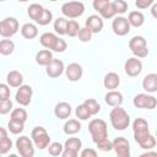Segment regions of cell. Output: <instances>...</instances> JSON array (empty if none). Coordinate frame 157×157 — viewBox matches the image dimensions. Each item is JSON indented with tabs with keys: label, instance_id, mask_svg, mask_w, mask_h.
<instances>
[{
	"label": "cell",
	"instance_id": "6da1fadb",
	"mask_svg": "<svg viewBox=\"0 0 157 157\" xmlns=\"http://www.w3.org/2000/svg\"><path fill=\"white\" fill-rule=\"evenodd\" d=\"M132 130H134V139L140 145L141 148L151 150L156 146V139L153 135L150 134L148 124L145 119L137 118L132 123Z\"/></svg>",
	"mask_w": 157,
	"mask_h": 157
},
{
	"label": "cell",
	"instance_id": "7a4b0ae2",
	"mask_svg": "<svg viewBox=\"0 0 157 157\" xmlns=\"http://www.w3.org/2000/svg\"><path fill=\"white\" fill-rule=\"evenodd\" d=\"M110 123L115 130H125L130 124V117L121 107H114L109 114Z\"/></svg>",
	"mask_w": 157,
	"mask_h": 157
},
{
	"label": "cell",
	"instance_id": "3957f363",
	"mask_svg": "<svg viewBox=\"0 0 157 157\" xmlns=\"http://www.w3.org/2000/svg\"><path fill=\"white\" fill-rule=\"evenodd\" d=\"M88 131L92 136V140L97 144L99 141H103L108 139V131H107V123L103 119H93L88 124Z\"/></svg>",
	"mask_w": 157,
	"mask_h": 157
},
{
	"label": "cell",
	"instance_id": "277c9868",
	"mask_svg": "<svg viewBox=\"0 0 157 157\" xmlns=\"http://www.w3.org/2000/svg\"><path fill=\"white\" fill-rule=\"evenodd\" d=\"M129 48L136 58H145L148 54L146 39L142 36H135L129 42Z\"/></svg>",
	"mask_w": 157,
	"mask_h": 157
},
{
	"label": "cell",
	"instance_id": "5b68a950",
	"mask_svg": "<svg viewBox=\"0 0 157 157\" xmlns=\"http://www.w3.org/2000/svg\"><path fill=\"white\" fill-rule=\"evenodd\" d=\"M32 140L36 145V147H38L39 150H44L49 146L50 144V137L47 132V130L43 126H36L32 130Z\"/></svg>",
	"mask_w": 157,
	"mask_h": 157
},
{
	"label": "cell",
	"instance_id": "8992f818",
	"mask_svg": "<svg viewBox=\"0 0 157 157\" xmlns=\"http://www.w3.org/2000/svg\"><path fill=\"white\" fill-rule=\"evenodd\" d=\"M61 12L69 18H76L85 12V5L81 1H69L61 6Z\"/></svg>",
	"mask_w": 157,
	"mask_h": 157
},
{
	"label": "cell",
	"instance_id": "52a82bcc",
	"mask_svg": "<svg viewBox=\"0 0 157 157\" xmlns=\"http://www.w3.org/2000/svg\"><path fill=\"white\" fill-rule=\"evenodd\" d=\"M18 31V21L15 17H6L0 21V36L4 38H10Z\"/></svg>",
	"mask_w": 157,
	"mask_h": 157
},
{
	"label": "cell",
	"instance_id": "ba28073f",
	"mask_svg": "<svg viewBox=\"0 0 157 157\" xmlns=\"http://www.w3.org/2000/svg\"><path fill=\"white\" fill-rule=\"evenodd\" d=\"M16 147L20 152L21 157H33L34 156V147L33 142L27 136H20L16 140Z\"/></svg>",
	"mask_w": 157,
	"mask_h": 157
},
{
	"label": "cell",
	"instance_id": "9c48e42d",
	"mask_svg": "<svg viewBox=\"0 0 157 157\" xmlns=\"http://www.w3.org/2000/svg\"><path fill=\"white\" fill-rule=\"evenodd\" d=\"M134 105L136 108H141V109H153L157 105V99L153 96L150 94H145V93H139L134 97L132 101Z\"/></svg>",
	"mask_w": 157,
	"mask_h": 157
},
{
	"label": "cell",
	"instance_id": "30bf717a",
	"mask_svg": "<svg viewBox=\"0 0 157 157\" xmlns=\"http://www.w3.org/2000/svg\"><path fill=\"white\" fill-rule=\"evenodd\" d=\"M117 157H130V144L125 137H115L112 141Z\"/></svg>",
	"mask_w": 157,
	"mask_h": 157
},
{
	"label": "cell",
	"instance_id": "8fae6325",
	"mask_svg": "<svg viewBox=\"0 0 157 157\" xmlns=\"http://www.w3.org/2000/svg\"><path fill=\"white\" fill-rule=\"evenodd\" d=\"M112 28H113V32L120 37H123L130 32V25H129L126 17H124V16H117L113 20Z\"/></svg>",
	"mask_w": 157,
	"mask_h": 157
},
{
	"label": "cell",
	"instance_id": "7c38bea8",
	"mask_svg": "<svg viewBox=\"0 0 157 157\" xmlns=\"http://www.w3.org/2000/svg\"><path fill=\"white\" fill-rule=\"evenodd\" d=\"M32 94H33V90L31 86L28 85H22L18 87L17 92H16V101L17 103H20L21 105L26 107L31 103V99H32Z\"/></svg>",
	"mask_w": 157,
	"mask_h": 157
},
{
	"label": "cell",
	"instance_id": "4fadbf2b",
	"mask_svg": "<svg viewBox=\"0 0 157 157\" xmlns=\"http://www.w3.org/2000/svg\"><path fill=\"white\" fill-rule=\"evenodd\" d=\"M124 70H125V72H126L128 76L135 77V76H137V75L141 74V71H142V63L137 58H129L125 61Z\"/></svg>",
	"mask_w": 157,
	"mask_h": 157
},
{
	"label": "cell",
	"instance_id": "5bb4252c",
	"mask_svg": "<svg viewBox=\"0 0 157 157\" xmlns=\"http://www.w3.org/2000/svg\"><path fill=\"white\" fill-rule=\"evenodd\" d=\"M64 63L59 59H53L47 66H45V71H47V75L52 78H56L59 77L63 72H64Z\"/></svg>",
	"mask_w": 157,
	"mask_h": 157
},
{
	"label": "cell",
	"instance_id": "9a60e30c",
	"mask_svg": "<svg viewBox=\"0 0 157 157\" xmlns=\"http://www.w3.org/2000/svg\"><path fill=\"white\" fill-rule=\"evenodd\" d=\"M65 74H66V77L75 82V81H78L81 77H82V74H83V70H82V66L77 63H71L69 64V66L65 69Z\"/></svg>",
	"mask_w": 157,
	"mask_h": 157
},
{
	"label": "cell",
	"instance_id": "2e32d148",
	"mask_svg": "<svg viewBox=\"0 0 157 157\" xmlns=\"http://www.w3.org/2000/svg\"><path fill=\"white\" fill-rule=\"evenodd\" d=\"M86 28H88L92 32V34L98 33L103 28V20L97 15H91L86 20Z\"/></svg>",
	"mask_w": 157,
	"mask_h": 157
},
{
	"label": "cell",
	"instance_id": "e0dca14e",
	"mask_svg": "<svg viewBox=\"0 0 157 157\" xmlns=\"http://www.w3.org/2000/svg\"><path fill=\"white\" fill-rule=\"evenodd\" d=\"M104 101L110 107H120V104L123 103V94L118 91H109L107 92V94L104 96Z\"/></svg>",
	"mask_w": 157,
	"mask_h": 157
},
{
	"label": "cell",
	"instance_id": "ac0fdd59",
	"mask_svg": "<svg viewBox=\"0 0 157 157\" xmlns=\"http://www.w3.org/2000/svg\"><path fill=\"white\" fill-rule=\"evenodd\" d=\"M120 83V77L117 72H108L105 76H104V80H103V85L105 88L110 90V91H114Z\"/></svg>",
	"mask_w": 157,
	"mask_h": 157
},
{
	"label": "cell",
	"instance_id": "d6986e66",
	"mask_svg": "<svg viewBox=\"0 0 157 157\" xmlns=\"http://www.w3.org/2000/svg\"><path fill=\"white\" fill-rule=\"evenodd\" d=\"M58 36H55L54 33H52V32H45V33H43L42 36H40V38H39V42H40V44L44 47V48H47L48 50H53L54 49V47H55V43H56V40H58Z\"/></svg>",
	"mask_w": 157,
	"mask_h": 157
},
{
	"label": "cell",
	"instance_id": "ffe728a7",
	"mask_svg": "<svg viewBox=\"0 0 157 157\" xmlns=\"http://www.w3.org/2000/svg\"><path fill=\"white\" fill-rule=\"evenodd\" d=\"M54 114L59 119H66L71 114V105L66 102H60L54 108Z\"/></svg>",
	"mask_w": 157,
	"mask_h": 157
},
{
	"label": "cell",
	"instance_id": "44dd1931",
	"mask_svg": "<svg viewBox=\"0 0 157 157\" xmlns=\"http://www.w3.org/2000/svg\"><path fill=\"white\" fill-rule=\"evenodd\" d=\"M142 87L147 92H156L157 91V75L148 74L142 80Z\"/></svg>",
	"mask_w": 157,
	"mask_h": 157
},
{
	"label": "cell",
	"instance_id": "7402d4cb",
	"mask_svg": "<svg viewBox=\"0 0 157 157\" xmlns=\"http://www.w3.org/2000/svg\"><path fill=\"white\" fill-rule=\"evenodd\" d=\"M53 54L50 50L48 49H43V50H39L37 54H36V63L40 66H47L52 60H53Z\"/></svg>",
	"mask_w": 157,
	"mask_h": 157
},
{
	"label": "cell",
	"instance_id": "603a6c76",
	"mask_svg": "<svg viewBox=\"0 0 157 157\" xmlns=\"http://www.w3.org/2000/svg\"><path fill=\"white\" fill-rule=\"evenodd\" d=\"M6 81L11 87H20L22 86V81H23V76L20 71L17 70H12L7 74L6 76Z\"/></svg>",
	"mask_w": 157,
	"mask_h": 157
},
{
	"label": "cell",
	"instance_id": "cb8c5ba5",
	"mask_svg": "<svg viewBox=\"0 0 157 157\" xmlns=\"http://www.w3.org/2000/svg\"><path fill=\"white\" fill-rule=\"evenodd\" d=\"M126 20H128L129 25L134 26V27H141L145 22V17H144L142 12H140V11H131Z\"/></svg>",
	"mask_w": 157,
	"mask_h": 157
},
{
	"label": "cell",
	"instance_id": "d4e9b609",
	"mask_svg": "<svg viewBox=\"0 0 157 157\" xmlns=\"http://www.w3.org/2000/svg\"><path fill=\"white\" fill-rule=\"evenodd\" d=\"M21 34L26 39H33L38 34V29L33 23H25L21 28Z\"/></svg>",
	"mask_w": 157,
	"mask_h": 157
},
{
	"label": "cell",
	"instance_id": "484cf974",
	"mask_svg": "<svg viewBox=\"0 0 157 157\" xmlns=\"http://www.w3.org/2000/svg\"><path fill=\"white\" fill-rule=\"evenodd\" d=\"M81 130V123L76 119H69L64 124V132L67 135H74Z\"/></svg>",
	"mask_w": 157,
	"mask_h": 157
},
{
	"label": "cell",
	"instance_id": "4316f807",
	"mask_svg": "<svg viewBox=\"0 0 157 157\" xmlns=\"http://www.w3.org/2000/svg\"><path fill=\"white\" fill-rule=\"evenodd\" d=\"M15 50V43L11 39H2L0 40V54L2 55H11Z\"/></svg>",
	"mask_w": 157,
	"mask_h": 157
},
{
	"label": "cell",
	"instance_id": "83f0119b",
	"mask_svg": "<svg viewBox=\"0 0 157 157\" xmlns=\"http://www.w3.org/2000/svg\"><path fill=\"white\" fill-rule=\"evenodd\" d=\"M67 22L69 20H66L65 17H58L54 22V31L60 34V36H64L66 34V27H67Z\"/></svg>",
	"mask_w": 157,
	"mask_h": 157
},
{
	"label": "cell",
	"instance_id": "f1b7e54d",
	"mask_svg": "<svg viewBox=\"0 0 157 157\" xmlns=\"http://www.w3.org/2000/svg\"><path fill=\"white\" fill-rule=\"evenodd\" d=\"M83 105L87 108V110L90 112L91 115H94V114H97V113L101 110V105H99V103H98L96 99H93V98H88V99H86V101L83 102Z\"/></svg>",
	"mask_w": 157,
	"mask_h": 157
},
{
	"label": "cell",
	"instance_id": "f546056e",
	"mask_svg": "<svg viewBox=\"0 0 157 157\" xmlns=\"http://www.w3.org/2000/svg\"><path fill=\"white\" fill-rule=\"evenodd\" d=\"M11 120L18 121V123H23L27 120V112L23 108H16L11 112Z\"/></svg>",
	"mask_w": 157,
	"mask_h": 157
},
{
	"label": "cell",
	"instance_id": "4dcf8cb0",
	"mask_svg": "<svg viewBox=\"0 0 157 157\" xmlns=\"http://www.w3.org/2000/svg\"><path fill=\"white\" fill-rule=\"evenodd\" d=\"M82 146V142L78 137H69L66 141H65V145H64V148H67V150H72V151H76L78 152L80 148Z\"/></svg>",
	"mask_w": 157,
	"mask_h": 157
},
{
	"label": "cell",
	"instance_id": "1f68e13d",
	"mask_svg": "<svg viewBox=\"0 0 157 157\" xmlns=\"http://www.w3.org/2000/svg\"><path fill=\"white\" fill-rule=\"evenodd\" d=\"M43 6L42 5H39V4H32V5H29V7L27 9V13H28V16L32 18V20H34V21H37V18L39 17V15H40V12L43 11Z\"/></svg>",
	"mask_w": 157,
	"mask_h": 157
},
{
	"label": "cell",
	"instance_id": "d6a6232c",
	"mask_svg": "<svg viewBox=\"0 0 157 157\" xmlns=\"http://www.w3.org/2000/svg\"><path fill=\"white\" fill-rule=\"evenodd\" d=\"M53 20V13L49 11V10H47V9H43V11L40 12V15H39V17L37 18V23H39L40 26H45V25H48V23H50V21Z\"/></svg>",
	"mask_w": 157,
	"mask_h": 157
},
{
	"label": "cell",
	"instance_id": "836d02e7",
	"mask_svg": "<svg viewBox=\"0 0 157 157\" xmlns=\"http://www.w3.org/2000/svg\"><path fill=\"white\" fill-rule=\"evenodd\" d=\"M80 31V25L78 22H76L75 20H71L67 22V27H66V34L69 37H76Z\"/></svg>",
	"mask_w": 157,
	"mask_h": 157
},
{
	"label": "cell",
	"instance_id": "e575fe53",
	"mask_svg": "<svg viewBox=\"0 0 157 157\" xmlns=\"http://www.w3.org/2000/svg\"><path fill=\"white\" fill-rule=\"evenodd\" d=\"M112 4L114 7V11H115V15H121V13L126 12V10H128V4L124 0H115Z\"/></svg>",
	"mask_w": 157,
	"mask_h": 157
},
{
	"label": "cell",
	"instance_id": "d590c367",
	"mask_svg": "<svg viewBox=\"0 0 157 157\" xmlns=\"http://www.w3.org/2000/svg\"><path fill=\"white\" fill-rule=\"evenodd\" d=\"M99 13H101V16H102L103 18H112V17H114V16H115V11H114L113 4L109 1V2L99 11Z\"/></svg>",
	"mask_w": 157,
	"mask_h": 157
},
{
	"label": "cell",
	"instance_id": "8d00e7d4",
	"mask_svg": "<svg viewBox=\"0 0 157 157\" xmlns=\"http://www.w3.org/2000/svg\"><path fill=\"white\" fill-rule=\"evenodd\" d=\"M63 150H64V147H63V145H61L60 142H52V144H49V146H48V152H49V155H52V156H54V157L61 155V153H63Z\"/></svg>",
	"mask_w": 157,
	"mask_h": 157
},
{
	"label": "cell",
	"instance_id": "74e56055",
	"mask_svg": "<svg viewBox=\"0 0 157 157\" xmlns=\"http://www.w3.org/2000/svg\"><path fill=\"white\" fill-rule=\"evenodd\" d=\"M75 113H76V117H77L80 120H87V119L91 117L90 112L87 110V108H86L83 104H80V105H77V107H76V110H75Z\"/></svg>",
	"mask_w": 157,
	"mask_h": 157
},
{
	"label": "cell",
	"instance_id": "f35d334b",
	"mask_svg": "<svg viewBox=\"0 0 157 157\" xmlns=\"http://www.w3.org/2000/svg\"><path fill=\"white\" fill-rule=\"evenodd\" d=\"M7 128H9V130H10L12 134H20V132H22L23 129H25L23 123H18V121H15V120H11V119H10V121H9V124H7Z\"/></svg>",
	"mask_w": 157,
	"mask_h": 157
},
{
	"label": "cell",
	"instance_id": "ab89813d",
	"mask_svg": "<svg viewBox=\"0 0 157 157\" xmlns=\"http://www.w3.org/2000/svg\"><path fill=\"white\" fill-rule=\"evenodd\" d=\"M12 147V141L10 137H5L2 140H0V153H7Z\"/></svg>",
	"mask_w": 157,
	"mask_h": 157
},
{
	"label": "cell",
	"instance_id": "60d3db41",
	"mask_svg": "<svg viewBox=\"0 0 157 157\" xmlns=\"http://www.w3.org/2000/svg\"><path fill=\"white\" fill-rule=\"evenodd\" d=\"M77 36H78V39H80L81 42H90L91 38H92V32H91L88 28L83 27V28H80Z\"/></svg>",
	"mask_w": 157,
	"mask_h": 157
},
{
	"label": "cell",
	"instance_id": "b9f144b4",
	"mask_svg": "<svg viewBox=\"0 0 157 157\" xmlns=\"http://www.w3.org/2000/svg\"><path fill=\"white\" fill-rule=\"evenodd\" d=\"M12 109V102L9 99H1L0 101V114H7Z\"/></svg>",
	"mask_w": 157,
	"mask_h": 157
},
{
	"label": "cell",
	"instance_id": "7bdbcfd3",
	"mask_svg": "<svg viewBox=\"0 0 157 157\" xmlns=\"http://www.w3.org/2000/svg\"><path fill=\"white\" fill-rule=\"evenodd\" d=\"M97 147L101 150V151H104V152H108L110 150H113V145H112V141H109L108 139L103 140V141H99L96 144Z\"/></svg>",
	"mask_w": 157,
	"mask_h": 157
},
{
	"label": "cell",
	"instance_id": "ee69618b",
	"mask_svg": "<svg viewBox=\"0 0 157 157\" xmlns=\"http://www.w3.org/2000/svg\"><path fill=\"white\" fill-rule=\"evenodd\" d=\"M10 88L6 83H0V101L1 99H9L10 98Z\"/></svg>",
	"mask_w": 157,
	"mask_h": 157
},
{
	"label": "cell",
	"instance_id": "f6af8a7d",
	"mask_svg": "<svg viewBox=\"0 0 157 157\" xmlns=\"http://www.w3.org/2000/svg\"><path fill=\"white\" fill-rule=\"evenodd\" d=\"M67 48V44H66V42L63 39V38H58V40H56V43H55V47H54V52H58V53H63V52H65V49Z\"/></svg>",
	"mask_w": 157,
	"mask_h": 157
},
{
	"label": "cell",
	"instance_id": "bcb514c9",
	"mask_svg": "<svg viewBox=\"0 0 157 157\" xmlns=\"http://www.w3.org/2000/svg\"><path fill=\"white\" fill-rule=\"evenodd\" d=\"M108 2H109L108 0H94L92 5H93L94 10H97V11L99 12V11H101V10H102V9L108 4Z\"/></svg>",
	"mask_w": 157,
	"mask_h": 157
},
{
	"label": "cell",
	"instance_id": "7dc6e473",
	"mask_svg": "<svg viewBox=\"0 0 157 157\" xmlns=\"http://www.w3.org/2000/svg\"><path fill=\"white\" fill-rule=\"evenodd\" d=\"M155 1L153 0H137L136 2H135V5L139 7V9H146V7H148L151 4H153Z\"/></svg>",
	"mask_w": 157,
	"mask_h": 157
},
{
	"label": "cell",
	"instance_id": "c3c4849f",
	"mask_svg": "<svg viewBox=\"0 0 157 157\" xmlns=\"http://www.w3.org/2000/svg\"><path fill=\"white\" fill-rule=\"evenodd\" d=\"M81 157H97V152L93 148H85L81 152Z\"/></svg>",
	"mask_w": 157,
	"mask_h": 157
},
{
	"label": "cell",
	"instance_id": "681fc988",
	"mask_svg": "<svg viewBox=\"0 0 157 157\" xmlns=\"http://www.w3.org/2000/svg\"><path fill=\"white\" fill-rule=\"evenodd\" d=\"M77 153L78 152H76V151L64 148L63 150V153H61V157H77Z\"/></svg>",
	"mask_w": 157,
	"mask_h": 157
},
{
	"label": "cell",
	"instance_id": "f907efd6",
	"mask_svg": "<svg viewBox=\"0 0 157 157\" xmlns=\"http://www.w3.org/2000/svg\"><path fill=\"white\" fill-rule=\"evenodd\" d=\"M139 157H157V153H156L155 151H148V152H146V153L140 155Z\"/></svg>",
	"mask_w": 157,
	"mask_h": 157
},
{
	"label": "cell",
	"instance_id": "816d5d0a",
	"mask_svg": "<svg viewBox=\"0 0 157 157\" xmlns=\"http://www.w3.org/2000/svg\"><path fill=\"white\" fill-rule=\"evenodd\" d=\"M5 137H7V131H6V129L0 128V140H2Z\"/></svg>",
	"mask_w": 157,
	"mask_h": 157
},
{
	"label": "cell",
	"instance_id": "f5cc1de1",
	"mask_svg": "<svg viewBox=\"0 0 157 157\" xmlns=\"http://www.w3.org/2000/svg\"><path fill=\"white\" fill-rule=\"evenodd\" d=\"M156 10H157V4L153 2V6H152V16H153V17H157V12H156Z\"/></svg>",
	"mask_w": 157,
	"mask_h": 157
},
{
	"label": "cell",
	"instance_id": "db71d44e",
	"mask_svg": "<svg viewBox=\"0 0 157 157\" xmlns=\"http://www.w3.org/2000/svg\"><path fill=\"white\" fill-rule=\"evenodd\" d=\"M9 157H18V156H17V155H16V153H11V155H10V156H9Z\"/></svg>",
	"mask_w": 157,
	"mask_h": 157
},
{
	"label": "cell",
	"instance_id": "11a10c76",
	"mask_svg": "<svg viewBox=\"0 0 157 157\" xmlns=\"http://www.w3.org/2000/svg\"><path fill=\"white\" fill-rule=\"evenodd\" d=\"M0 157H1V153H0Z\"/></svg>",
	"mask_w": 157,
	"mask_h": 157
},
{
	"label": "cell",
	"instance_id": "9f6ffc18",
	"mask_svg": "<svg viewBox=\"0 0 157 157\" xmlns=\"http://www.w3.org/2000/svg\"><path fill=\"white\" fill-rule=\"evenodd\" d=\"M97 157H98V156H97Z\"/></svg>",
	"mask_w": 157,
	"mask_h": 157
}]
</instances>
